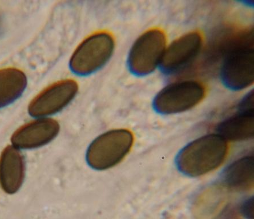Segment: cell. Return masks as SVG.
Masks as SVG:
<instances>
[{"label":"cell","instance_id":"obj_1","mask_svg":"<svg viewBox=\"0 0 254 219\" xmlns=\"http://www.w3.org/2000/svg\"><path fill=\"white\" fill-rule=\"evenodd\" d=\"M228 145L218 134L203 136L189 143L176 157L177 167L189 177H198L214 170L225 161Z\"/></svg>","mask_w":254,"mask_h":219},{"label":"cell","instance_id":"obj_2","mask_svg":"<svg viewBox=\"0 0 254 219\" xmlns=\"http://www.w3.org/2000/svg\"><path fill=\"white\" fill-rule=\"evenodd\" d=\"M133 143L134 136L129 130L107 132L91 143L86 152L87 163L96 170L115 167L129 153Z\"/></svg>","mask_w":254,"mask_h":219},{"label":"cell","instance_id":"obj_3","mask_svg":"<svg viewBox=\"0 0 254 219\" xmlns=\"http://www.w3.org/2000/svg\"><path fill=\"white\" fill-rule=\"evenodd\" d=\"M223 84L233 90L251 85L254 79V51L252 33L241 39L227 52L221 69Z\"/></svg>","mask_w":254,"mask_h":219},{"label":"cell","instance_id":"obj_4","mask_svg":"<svg viewBox=\"0 0 254 219\" xmlns=\"http://www.w3.org/2000/svg\"><path fill=\"white\" fill-rule=\"evenodd\" d=\"M115 47V40L111 33H94L82 41L70 59L72 70L79 74L94 72L107 62Z\"/></svg>","mask_w":254,"mask_h":219},{"label":"cell","instance_id":"obj_5","mask_svg":"<svg viewBox=\"0 0 254 219\" xmlns=\"http://www.w3.org/2000/svg\"><path fill=\"white\" fill-rule=\"evenodd\" d=\"M205 89L200 83L186 81L166 86L155 97L153 107L161 114H177L188 110L203 99Z\"/></svg>","mask_w":254,"mask_h":219},{"label":"cell","instance_id":"obj_6","mask_svg":"<svg viewBox=\"0 0 254 219\" xmlns=\"http://www.w3.org/2000/svg\"><path fill=\"white\" fill-rule=\"evenodd\" d=\"M166 36L159 29H152L142 34L131 49L128 66L131 72L143 76L149 74L160 63L164 54Z\"/></svg>","mask_w":254,"mask_h":219},{"label":"cell","instance_id":"obj_7","mask_svg":"<svg viewBox=\"0 0 254 219\" xmlns=\"http://www.w3.org/2000/svg\"><path fill=\"white\" fill-rule=\"evenodd\" d=\"M78 86L73 79L61 81L41 92L29 104V114L36 118L56 114L69 104L78 92Z\"/></svg>","mask_w":254,"mask_h":219},{"label":"cell","instance_id":"obj_8","mask_svg":"<svg viewBox=\"0 0 254 219\" xmlns=\"http://www.w3.org/2000/svg\"><path fill=\"white\" fill-rule=\"evenodd\" d=\"M59 131L60 124L57 120L40 118L18 128L11 138V143L20 150L36 149L51 143Z\"/></svg>","mask_w":254,"mask_h":219},{"label":"cell","instance_id":"obj_9","mask_svg":"<svg viewBox=\"0 0 254 219\" xmlns=\"http://www.w3.org/2000/svg\"><path fill=\"white\" fill-rule=\"evenodd\" d=\"M202 39L200 34L193 32L174 41L163 55L160 65L166 74L177 72L192 61L200 51Z\"/></svg>","mask_w":254,"mask_h":219},{"label":"cell","instance_id":"obj_10","mask_svg":"<svg viewBox=\"0 0 254 219\" xmlns=\"http://www.w3.org/2000/svg\"><path fill=\"white\" fill-rule=\"evenodd\" d=\"M25 161L21 150L12 145L0 156V186L6 194L13 195L20 190L25 177Z\"/></svg>","mask_w":254,"mask_h":219},{"label":"cell","instance_id":"obj_11","mask_svg":"<svg viewBox=\"0 0 254 219\" xmlns=\"http://www.w3.org/2000/svg\"><path fill=\"white\" fill-rule=\"evenodd\" d=\"M254 182L253 156L242 158L228 166L223 172L221 186L230 191H246L252 189Z\"/></svg>","mask_w":254,"mask_h":219},{"label":"cell","instance_id":"obj_12","mask_svg":"<svg viewBox=\"0 0 254 219\" xmlns=\"http://www.w3.org/2000/svg\"><path fill=\"white\" fill-rule=\"evenodd\" d=\"M218 135L225 140H248L254 135V112L238 111L218 124Z\"/></svg>","mask_w":254,"mask_h":219},{"label":"cell","instance_id":"obj_13","mask_svg":"<svg viewBox=\"0 0 254 219\" xmlns=\"http://www.w3.org/2000/svg\"><path fill=\"white\" fill-rule=\"evenodd\" d=\"M27 79L20 70L7 68L0 70V109L13 103L23 93Z\"/></svg>","mask_w":254,"mask_h":219},{"label":"cell","instance_id":"obj_14","mask_svg":"<svg viewBox=\"0 0 254 219\" xmlns=\"http://www.w3.org/2000/svg\"><path fill=\"white\" fill-rule=\"evenodd\" d=\"M238 111L254 112V91L250 92L241 101L238 106Z\"/></svg>","mask_w":254,"mask_h":219},{"label":"cell","instance_id":"obj_15","mask_svg":"<svg viewBox=\"0 0 254 219\" xmlns=\"http://www.w3.org/2000/svg\"><path fill=\"white\" fill-rule=\"evenodd\" d=\"M240 213L246 219H254V197L246 199L242 203L240 207Z\"/></svg>","mask_w":254,"mask_h":219},{"label":"cell","instance_id":"obj_16","mask_svg":"<svg viewBox=\"0 0 254 219\" xmlns=\"http://www.w3.org/2000/svg\"><path fill=\"white\" fill-rule=\"evenodd\" d=\"M218 219H237L236 217V214H233L231 211L226 212L220 217Z\"/></svg>","mask_w":254,"mask_h":219}]
</instances>
